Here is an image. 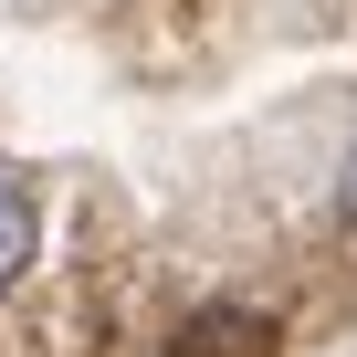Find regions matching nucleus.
I'll return each mask as SVG.
<instances>
[{
    "label": "nucleus",
    "mask_w": 357,
    "mask_h": 357,
    "mask_svg": "<svg viewBox=\"0 0 357 357\" xmlns=\"http://www.w3.org/2000/svg\"><path fill=\"white\" fill-rule=\"evenodd\" d=\"M284 347V326L273 315H252V305H221V315H200L190 336H178L168 357H273Z\"/></svg>",
    "instance_id": "1"
},
{
    "label": "nucleus",
    "mask_w": 357,
    "mask_h": 357,
    "mask_svg": "<svg viewBox=\"0 0 357 357\" xmlns=\"http://www.w3.org/2000/svg\"><path fill=\"white\" fill-rule=\"evenodd\" d=\"M32 252H43V200L22 190L11 168H0V284H22V273H32Z\"/></svg>",
    "instance_id": "2"
},
{
    "label": "nucleus",
    "mask_w": 357,
    "mask_h": 357,
    "mask_svg": "<svg viewBox=\"0 0 357 357\" xmlns=\"http://www.w3.org/2000/svg\"><path fill=\"white\" fill-rule=\"evenodd\" d=\"M336 200H347V221H357V147H347V178H336Z\"/></svg>",
    "instance_id": "3"
}]
</instances>
